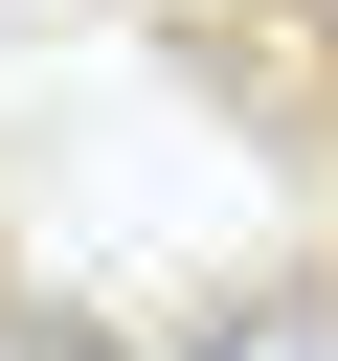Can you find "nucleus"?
<instances>
[{
  "mask_svg": "<svg viewBox=\"0 0 338 361\" xmlns=\"http://www.w3.org/2000/svg\"><path fill=\"white\" fill-rule=\"evenodd\" d=\"M0 361H135L113 316H0Z\"/></svg>",
  "mask_w": 338,
  "mask_h": 361,
  "instance_id": "1",
  "label": "nucleus"
}]
</instances>
